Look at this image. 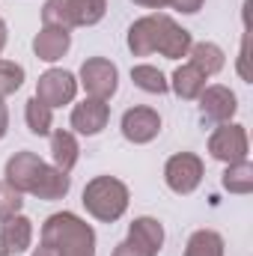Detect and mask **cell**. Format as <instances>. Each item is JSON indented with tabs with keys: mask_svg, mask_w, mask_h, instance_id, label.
Wrapping results in <instances>:
<instances>
[{
	"mask_svg": "<svg viewBox=\"0 0 253 256\" xmlns=\"http://www.w3.org/2000/svg\"><path fill=\"white\" fill-rule=\"evenodd\" d=\"M190 45H194L190 33L182 30L170 15H146V18L134 21L128 30V48L137 57L158 51L167 60H179V57H188Z\"/></svg>",
	"mask_w": 253,
	"mask_h": 256,
	"instance_id": "obj_1",
	"label": "cell"
},
{
	"mask_svg": "<svg viewBox=\"0 0 253 256\" xmlns=\"http://www.w3.org/2000/svg\"><path fill=\"white\" fill-rule=\"evenodd\" d=\"M42 242L57 256H96V232L72 212L51 214L42 226Z\"/></svg>",
	"mask_w": 253,
	"mask_h": 256,
	"instance_id": "obj_2",
	"label": "cell"
},
{
	"mask_svg": "<svg viewBox=\"0 0 253 256\" xmlns=\"http://www.w3.org/2000/svg\"><path fill=\"white\" fill-rule=\"evenodd\" d=\"M84 206L96 220L114 224L126 214L128 208V188L114 179V176H96L86 188H84Z\"/></svg>",
	"mask_w": 253,
	"mask_h": 256,
	"instance_id": "obj_3",
	"label": "cell"
},
{
	"mask_svg": "<svg viewBox=\"0 0 253 256\" xmlns=\"http://www.w3.org/2000/svg\"><path fill=\"white\" fill-rule=\"evenodd\" d=\"M164 244V226L155 218H137L128 230V238L116 244L114 256H158Z\"/></svg>",
	"mask_w": 253,
	"mask_h": 256,
	"instance_id": "obj_4",
	"label": "cell"
},
{
	"mask_svg": "<svg viewBox=\"0 0 253 256\" xmlns=\"http://www.w3.org/2000/svg\"><path fill=\"white\" fill-rule=\"evenodd\" d=\"M80 80H84V90L90 92V98H98V102H108L114 92H116V84H120V72L116 66L104 57H92L80 66Z\"/></svg>",
	"mask_w": 253,
	"mask_h": 256,
	"instance_id": "obj_5",
	"label": "cell"
},
{
	"mask_svg": "<svg viewBox=\"0 0 253 256\" xmlns=\"http://www.w3.org/2000/svg\"><path fill=\"white\" fill-rule=\"evenodd\" d=\"M164 179L167 188L173 194H190L196 191V185L202 182V161L194 152H179L167 161L164 167Z\"/></svg>",
	"mask_w": 253,
	"mask_h": 256,
	"instance_id": "obj_6",
	"label": "cell"
},
{
	"mask_svg": "<svg viewBox=\"0 0 253 256\" xmlns=\"http://www.w3.org/2000/svg\"><path fill=\"white\" fill-rule=\"evenodd\" d=\"M208 152H212V158L226 161V164L244 161L248 158V131H244V126H230V122L218 126V131L208 140Z\"/></svg>",
	"mask_w": 253,
	"mask_h": 256,
	"instance_id": "obj_7",
	"label": "cell"
},
{
	"mask_svg": "<svg viewBox=\"0 0 253 256\" xmlns=\"http://www.w3.org/2000/svg\"><path fill=\"white\" fill-rule=\"evenodd\" d=\"M74 92H78V80H74V74L66 72V68H51V72H45V74L39 78V86H36V98H39L42 104H48L51 110L68 104V102L74 98Z\"/></svg>",
	"mask_w": 253,
	"mask_h": 256,
	"instance_id": "obj_8",
	"label": "cell"
},
{
	"mask_svg": "<svg viewBox=\"0 0 253 256\" xmlns=\"http://www.w3.org/2000/svg\"><path fill=\"white\" fill-rule=\"evenodd\" d=\"M238 110V102H236V92L226 90V86H206L200 92V114H202V122H230L232 114Z\"/></svg>",
	"mask_w": 253,
	"mask_h": 256,
	"instance_id": "obj_9",
	"label": "cell"
},
{
	"mask_svg": "<svg viewBox=\"0 0 253 256\" xmlns=\"http://www.w3.org/2000/svg\"><path fill=\"white\" fill-rule=\"evenodd\" d=\"M161 131V116L152 108H131L122 114V134L131 143H149Z\"/></svg>",
	"mask_w": 253,
	"mask_h": 256,
	"instance_id": "obj_10",
	"label": "cell"
},
{
	"mask_svg": "<svg viewBox=\"0 0 253 256\" xmlns=\"http://www.w3.org/2000/svg\"><path fill=\"white\" fill-rule=\"evenodd\" d=\"M68 188H72L68 173L57 170V167H48V164L42 161V164H39V170H36V173H33V179H30L27 194L39 196V200H63L66 194H68Z\"/></svg>",
	"mask_w": 253,
	"mask_h": 256,
	"instance_id": "obj_11",
	"label": "cell"
},
{
	"mask_svg": "<svg viewBox=\"0 0 253 256\" xmlns=\"http://www.w3.org/2000/svg\"><path fill=\"white\" fill-rule=\"evenodd\" d=\"M108 120H110V108H108V102H98V98H86V102L74 104V110H72V128L86 137L98 134L108 126Z\"/></svg>",
	"mask_w": 253,
	"mask_h": 256,
	"instance_id": "obj_12",
	"label": "cell"
},
{
	"mask_svg": "<svg viewBox=\"0 0 253 256\" xmlns=\"http://www.w3.org/2000/svg\"><path fill=\"white\" fill-rule=\"evenodd\" d=\"M33 242V224L30 218H24L21 212L12 218H3L0 224V248L6 254H24Z\"/></svg>",
	"mask_w": 253,
	"mask_h": 256,
	"instance_id": "obj_13",
	"label": "cell"
},
{
	"mask_svg": "<svg viewBox=\"0 0 253 256\" xmlns=\"http://www.w3.org/2000/svg\"><path fill=\"white\" fill-rule=\"evenodd\" d=\"M68 45H72V33L63 30V27H42V33L33 39V51L45 63L60 60L66 51H68Z\"/></svg>",
	"mask_w": 253,
	"mask_h": 256,
	"instance_id": "obj_14",
	"label": "cell"
},
{
	"mask_svg": "<svg viewBox=\"0 0 253 256\" xmlns=\"http://www.w3.org/2000/svg\"><path fill=\"white\" fill-rule=\"evenodd\" d=\"M39 164H42V158H39L36 152H15V155L6 161V182H9L15 191L27 194L30 179H33V173L39 170Z\"/></svg>",
	"mask_w": 253,
	"mask_h": 256,
	"instance_id": "obj_15",
	"label": "cell"
},
{
	"mask_svg": "<svg viewBox=\"0 0 253 256\" xmlns=\"http://www.w3.org/2000/svg\"><path fill=\"white\" fill-rule=\"evenodd\" d=\"M51 155H54V167L63 170V173H72V167L78 164V140L72 131H54L51 134Z\"/></svg>",
	"mask_w": 253,
	"mask_h": 256,
	"instance_id": "obj_16",
	"label": "cell"
},
{
	"mask_svg": "<svg viewBox=\"0 0 253 256\" xmlns=\"http://www.w3.org/2000/svg\"><path fill=\"white\" fill-rule=\"evenodd\" d=\"M190 66H196L206 78L208 74H218L220 68H224V51L214 45V42H196V45H190Z\"/></svg>",
	"mask_w": 253,
	"mask_h": 256,
	"instance_id": "obj_17",
	"label": "cell"
},
{
	"mask_svg": "<svg viewBox=\"0 0 253 256\" xmlns=\"http://www.w3.org/2000/svg\"><path fill=\"white\" fill-rule=\"evenodd\" d=\"M173 90L179 98H200V92L206 90V74L196 66H179L173 72Z\"/></svg>",
	"mask_w": 253,
	"mask_h": 256,
	"instance_id": "obj_18",
	"label": "cell"
},
{
	"mask_svg": "<svg viewBox=\"0 0 253 256\" xmlns=\"http://www.w3.org/2000/svg\"><path fill=\"white\" fill-rule=\"evenodd\" d=\"M68 9H72L74 27H92L104 18L108 0H68Z\"/></svg>",
	"mask_w": 253,
	"mask_h": 256,
	"instance_id": "obj_19",
	"label": "cell"
},
{
	"mask_svg": "<svg viewBox=\"0 0 253 256\" xmlns=\"http://www.w3.org/2000/svg\"><path fill=\"white\" fill-rule=\"evenodd\" d=\"M24 116H27V128H30L33 134H39V137L51 134V126H54V110H51L48 104H42L36 96L27 102V108H24Z\"/></svg>",
	"mask_w": 253,
	"mask_h": 256,
	"instance_id": "obj_20",
	"label": "cell"
},
{
	"mask_svg": "<svg viewBox=\"0 0 253 256\" xmlns=\"http://www.w3.org/2000/svg\"><path fill=\"white\" fill-rule=\"evenodd\" d=\"M224 188L232 191V194H250L253 191V164L248 158L230 164V170L224 173Z\"/></svg>",
	"mask_w": 253,
	"mask_h": 256,
	"instance_id": "obj_21",
	"label": "cell"
},
{
	"mask_svg": "<svg viewBox=\"0 0 253 256\" xmlns=\"http://www.w3.org/2000/svg\"><path fill=\"white\" fill-rule=\"evenodd\" d=\"M185 256H224V238L212 230H200L190 236Z\"/></svg>",
	"mask_w": 253,
	"mask_h": 256,
	"instance_id": "obj_22",
	"label": "cell"
},
{
	"mask_svg": "<svg viewBox=\"0 0 253 256\" xmlns=\"http://www.w3.org/2000/svg\"><path fill=\"white\" fill-rule=\"evenodd\" d=\"M131 80H134V86H140L143 92H155V96H164V92L170 90L167 78H164L155 66H134V68H131Z\"/></svg>",
	"mask_w": 253,
	"mask_h": 256,
	"instance_id": "obj_23",
	"label": "cell"
},
{
	"mask_svg": "<svg viewBox=\"0 0 253 256\" xmlns=\"http://www.w3.org/2000/svg\"><path fill=\"white\" fill-rule=\"evenodd\" d=\"M42 21H45V27H63V30H72L74 21H72L68 0H48V3L42 6Z\"/></svg>",
	"mask_w": 253,
	"mask_h": 256,
	"instance_id": "obj_24",
	"label": "cell"
},
{
	"mask_svg": "<svg viewBox=\"0 0 253 256\" xmlns=\"http://www.w3.org/2000/svg\"><path fill=\"white\" fill-rule=\"evenodd\" d=\"M21 84H24V68L18 63L0 60V98H3V96H12Z\"/></svg>",
	"mask_w": 253,
	"mask_h": 256,
	"instance_id": "obj_25",
	"label": "cell"
},
{
	"mask_svg": "<svg viewBox=\"0 0 253 256\" xmlns=\"http://www.w3.org/2000/svg\"><path fill=\"white\" fill-rule=\"evenodd\" d=\"M24 194L15 191L9 182H3L0 185V220L3 218H12V214H18L21 212V206H24V200H21Z\"/></svg>",
	"mask_w": 253,
	"mask_h": 256,
	"instance_id": "obj_26",
	"label": "cell"
},
{
	"mask_svg": "<svg viewBox=\"0 0 253 256\" xmlns=\"http://www.w3.org/2000/svg\"><path fill=\"white\" fill-rule=\"evenodd\" d=\"M170 6H173V9H179V12H196V9H200V6H202V0H170Z\"/></svg>",
	"mask_w": 253,
	"mask_h": 256,
	"instance_id": "obj_27",
	"label": "cell"
},
{
	"mask_svg": "<svg viewBox=\"0 0 253 256\" xmlns=\"http://www.w3.org/2000/svg\"><path fill=\"white\" fill-rule=\"evenodd\" d=\"M238 72H242V78L248 80L250 74H248V39L242 42V54H238Z\"/></svg>",
	"mask_w": 253,
	"mask_h": 256,
	"instance_id": "obj_28",
	"label": "cell"
},
{
	"mask_svg": "<svg viewBox=\"0 0 253 256\" xmlns=\"http://www.w3.org/2000/svg\"><path fill=\"white\" fill-rule=\"evenodd\" d=\"M134 3H140L146 9H164V6H170V0H134Z\"/></svg>",
	"mask_w": 253,
	"mask_h": 256,
	"instance_id": "obj_29",
	"label": "cell"
},
{
	"mask_svg": "<svg viewBox=\"0 0 253 256\" xmlns=\"http://www.w3.org/2000/svg\"><path fill=\"white\" fill-rule=\"evenodd\" d=\"M6 128H9V114H6V104L0 102V140H3V134H6Z\"/></svg>",
	"mask_w": 253,
	"mask_h": 256,
	"instance_id": "obj_30",
	"label": "cell"
},
{
	"mask_svg": "<svg viewBox=\"0 0 253 256\" xmlns=\"http://www.w3.org/2000/svg\"><path fill=\"white\" fill-rule=\"evenodd\" d=\"M3 45H6V24H3V18H0V51H3Z\"/></svg>",
	"mask_w": 253,
	"mask_h": 256,
	"instance_id": "obj_31",
	"label": "cell"
},
{
	"mask_svg": "<svg viewBox=\"0 0 253 256\" xmlns=\"http://www.w3.org/2000/svg\"><path fill=\"white\" fill-rule=\"evenodd\" d=\"M0 256H9V254H6V250H3V248H0Z\"/></svg>",
	"mask_w": 253,
	"mask_h": 256,
	"instance_id": "obj_32",
	"label": "cell"
}]
</instances>
